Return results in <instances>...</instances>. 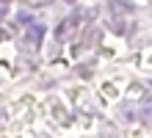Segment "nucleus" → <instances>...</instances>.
I'll list each match as a JSON object with an SVG mask.
<instances>
[{"mask_svg":"<svg viewBox=\"0 0 152 138\" xmlns=\"http://www.w3.org/2000/svg\"><path fill=\"white\" fill-rule=\"evenodd\" d=\"M80 22V14H72V17H66L64 22H61L58 28H56V39H69L72 36V28Z\"/></svg>","mask_w":152,"mask_h":138,"instance_id":"2","label":"nucleus"},{"mask_svg":"<svg viewBox=\"0 0 152 138\" xmlns=\"http://www.w3.org/2000/svg\"><path fill=\"white\" fill-rule=\"evenodd\" d=\"M31 3H50V0H31Z\"/></svg>","mask_w":152,"mask_h":138,"instance_id":"5","label":"nucleus"},{"mask_svg":"<svg viewBox=\"0 0 152 138\" xmlns=\"http://www.w3.org/2000/svg\"><path fill=\"white\" fill-rule=\"evenodd\" d=\"M111 11H113V14H130L133 8H130V3H122V0H113V3H111Z\"/></svg>","mask_w":152,"mask_h":138,"instance_id":"3","label":"nucleus"},{"mask_svg":"<svg viewBox=\"0 0 152 138\" xmlns=\"http://www.w3.org/2000/svg\"><path fill=\"white\" fill-rule=\"evenodd\" d=\"M144 122H149V124H152V105H149V108H144Z\"/></svg>","mask_w":152,"mask_h":138,"instance_id":"4","label":"nucleus"},{"mask_svg":"<svg viewBox=\"0 0 152 138\" xmlns=\"http://www.w3.org/2000/svg\"><path fill=\"white\" fill-rule=\"evenodd\" d=\"M42 36H44V25H31L28 31H25L22 42L28 44V47H39V44H42Z\"/></svg>","mask_w":152,"mask_h":138,"instance_id":"1","label":"nucleus"}]
</instances>
